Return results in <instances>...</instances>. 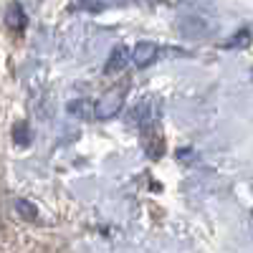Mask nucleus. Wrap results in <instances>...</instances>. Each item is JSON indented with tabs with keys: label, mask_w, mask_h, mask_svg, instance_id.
I'll use <instances>...</instances> for the list:
<instances>
[{
	"label": "nucleus",
	"mask_w": 253,
	"mask_h": 253,
	"mask_svg": "<svg viewBox=\"0 0 253 253\" xmlns=\"http://www.w3.org/2000/svg\"><path fill=\"white\" fill-rule=\"evenodd\" d=\"M126 99V86H117L112 91H107L99 101H96V119H112L122 112Z\"/></svg>",
	"instance_id": "nucleus-1"
},
{
	"label": "nucleus",
	"mask_w": 253,
	"mask_h": 253,
	"mask_svg": "<svg viewBox=\"0 0 253 253\" xmlns=\"http://www.w3.org/2000/svg\"><path fill=\"white\" fill-rule=\"evenodd\" d=\"M157 56H160V48H157V43H152V41H139V43L132 48V63L137 69L152 66V63L157 61Z\"/></svg>",
	"instance_id": "nucleus-2"
},
{
	"label": "nucleus",
	"mask_w": 253,
	"mask_h": 253,
	"mask_svg": "<svg viewBox=\"0 0 253 253\" xmlns=\"http://www.w3.org/2000/svg\"><path fill=\"white\" fill-rule=\"evenodd\" d=\"M5 26L10 31H15V33H23L26 26H28V15H26L23 5H20L18 0H13V3L8 5V10H5Z\"/></svg>",
	"instance_id": "nucleus-3"
},
{
	"label": "nucleus",
	"mask_w": 253,
	"mask_h": 253,
	"mask_svg": "<svg viewBox=\"0 0 253 253\" xmlns=\"http://www.w3.org/2000/svg\"><path fill=\"white\" fill-rule=\"evenodd\" d=\"M129 58H132V53H129V48L126 46H114L112 48V53H109V58H107V63H104V74H119L126 63H129Z\"/></svg>",
	"instance_id": "nucleus-4"
},
{
	"label": "nucleus",
	"mask_w": 253,
	"mask_h": 253,
	"mask_svg": "<svg viewBox=\"0 0 253 253\" xmlns=\"http://www.w3.org/2000/svg\"><path fill=\"white\" fill-rule=\"evenodd\" d=\"M69 114L71 117H79V119H91L96 117V101H89V99H76V101H69Z\"/></svg>",
	"instance_id": "nucleus-5"
},
{
	"label": "nucleus",
	"mask_w": 253,
	"mask_h": 253,
	"mask_svg": "<svg viewBox=\"0 0 253 253\" xmlns=\"http://www.w3.org/2000/svg\"><path fill=\"white\" fill-rule=\"evenodd\" d=\"M248 43H251V31L248 28H241L233 38H228L225 43H223V48H248Z\"/></svg>",
	"instance_id": "nucleus-6"
},
{
	"label": "nucleus",
	"mask_w": 253,
	"mask_h": 253,
	"mask_svg": "<svg viewBox=\"0 0 253 253\" xmlns=\"http://www.w3.org/2000/svg\"><path fill=\"white\" fill-rule=\"evenodd\" d=\"M15 210H18V215L23 218V220H38V208L23 198H18L15 200Z\"/></svg>",
	"instance_id": "nucleus-7"
},
{
	"label": "nucleus",
	"mask_w": 253,
	"mask_h": 253,
	"mask_svg": "<svg viewBox=\"0 0 253 253\" xmlns=\"http://www.w3.org/2000/svg\"><path fill=\"white\" fill-rule=\"evenodd\" d=\"M13 139H15L20 147H28V144H31V132H28V124H26V122H18V124H15Z\"/></svg>",
	"instance_id": "nucleus-8"
}]
</instances>
